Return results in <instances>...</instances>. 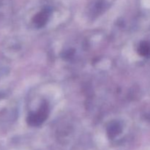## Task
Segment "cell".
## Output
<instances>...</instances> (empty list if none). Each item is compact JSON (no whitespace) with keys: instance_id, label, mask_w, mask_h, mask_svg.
<instances>
[{"instance_id":"obj_3","label":"cell","mask_w":150,"mask_h":150,"mask_svg":"<svg viewBox=\"0 0 150 150\" xmlns=\"http://www.w3.org/2000/svg\"><path fill=\"white\" fill-rule=\"evenodd\" d=\"M121 131V127L117 123H114L111 125L108 129V134L110 138H114L119 134Z\"/></svg>"},{"instance_id":"obj_4","label":"cell","mask_w":150,"mask_h":150,"mask_svg":"<svg viewBox=\"0 0 150 150\" xmlns=\"http://www.w3.org/2000/svg\"><path fill=\"white\" fill-rule=\"evenodd\" d=\"M139 53L144 57H147L150 55V44L149 42H142L139 47Z\"/></svg>"},{"instance_id":"obj_2","label":"cell","mask_w":150,"mask_h":150,"mask_svg":"<svg viewBox=\"0 0 150 150\" xmlns=\"http://www.w3.org/2000/svg\"><path fill=\"white\" fill-rule=\"evenodd\" d=\"M48 18V11H42L37 14L34 18V23L38 26H42L45 24Z\"/></svg>"},{"instance_id":"obj_1","label":"cell","mask_w":150,"mask_h":150,"mask_svg":"<svg viewBox=\"0 0 150 150\" xmlns=\"http://www.w3.org/2000/svg\"><path fill=\"white\" fill-rule=\"evenodd\" d=\"M48 114V107L46 104H42L38 112L32 114L28 117V123L32 126H38L42 124Z\"/></svg>"}]
</instances>
